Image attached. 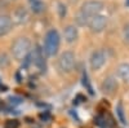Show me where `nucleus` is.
<instances>
[{"mask_svg":"<svg viewBox=\"0 0 129 128\" xmlns=\"http://www.w3.org/2000/svg\"><path fill=\"white\" fill-rule=\"evenodd\" d=\"M117 82L114 76H109L103 80V83L101 84V89L105 94H114L117 91Z\"/></svg>","mask_w":129,"mask_h":128,"instance_id":"nucleus-7","label":"nucleus"},{"mask_svg":"<svg viewBox=\"0 0 129 128\" xmlns=\"http://www.w3.org/2000/svg\"><path fill=\"white\" fill-rule=\"evenodd\" d=\"M63 35H64V39H66L67 43H74L78 40V36H79V33H78V29L75 26H67L63 31Z\"/></svg>","mask_w":129,"mask_h":128,"instance_id":"nucleus-10","label":"nucleus"},{"mask_svg":"<svg viewBox=\"0 0 129 128\" xmlns=\"http://www.w3.org/2000/svg\"><path fill=\"white\" fill-rule=\"evenodd\" d=\"M75 55L71 52V50H67V52H63L62 55L59 56L58 58V69L61 72H71L75 67Z\"/></svg>","mask_w":129,"mask_h":128,"instance_id":"nucleus-4","label":"nucleus"},{"mask_svg":"<svg viewBox=\"0 0 129 128\" xmlns=\"http://www.w3.org/2000/svg\"><path fill=\"white\" fill-rule=\"evenodd\" d=\"M31 52V41L28 38H18L12 44V55L17 61L26 60Z\"/></svg>","mask_w":129,"mask_h":128,"instance_id":"nucleus-2","label":"nucleus"},{"mask_svg":"<svg viewBox=\"0 0 129 128\" xmlns=\"http://www.w3.org/2000/svg\"><path fill=\"white\" fill-rule=\"evenodd\" d=\"M13 27V21L7 14H0V36H4Z\"/></svg>","mask_w":129,"mask_h":128,"instance_id":"nucleus-8","label":"nucleus"},{"mask_svg":"<svg viewBox=\"0 0 129 128\" xmlns=\"http://www.w3.org/2000/svg\"><path fill=\"white\" fill-rule=\"evenodd\" d=\"M32 61L40 69V70H45V61H44V56L41 53V49L39 47L35 48L34 53H32Z\"/></svg>","mask_w":129,"mask_h":128,"instance_id":"nucleus-9","label":"nucleus"},{"mask_svg":"<svg viewBox=\"0 0 129 128\" xmlns=\"http://www.w3.org/2000/svg\"><path fill=\"white\" fill-rule=\"evenodd\" d=\"M117 115H119V118H120L121 123H126V122H125V118H124V113H123V108H121V105L117 106Z\"/></svg>","mask_w":129,"mask_h":128,"instance_id":"nucleus-16","label":"nucleus"},{"mask_svg":"<svg viewBox=\"0 0 129 128\" xmlns=\"http://www.w3.org/2000/svg\"><path fill=\"white\" fill-rule=\"evenodd\" d=\"M59 43H61V38L58 31L54 29L49 30L44 39V52L50 57L56 56L59 49Z\"/></svg>","mask_w":129,"mask_h":128,"instance_id":"nucleus-3","label":"nucleus"},{"mask_svg":"<svg viewBox=\"0 0 129 128\" xmlns=\"http://www.w3.org/2000/svg\"><path fill=\"white\" fill-rule=\"evenodd\" d=\"M28 3H30L31 10L34 13H41L43 10H44V8H45L43 0H28Z\"/></svg>","mask_w":129,"mask_h":128,"instance_id":"nucleus-12","label":"nucleus"},{"mask_svg":"<svg viewBox=\"0 0 129 128\" xmlns=\"http://www.w3.org/2000/svg\"><path fill=\"white\" fill-rule=\"evenodd\" d=\"M94 122H95V124H97V125H100V127H102V128L109 127V123H107L106 116H105V115H98V116H97V118L94 119Z\"/></svg>","mask_w":129,"mask_h":128,"instance_id":"nucleus-13","label":"nucleus"},{"mask_svg":"<svg viewBox=\"0 0 129 128\" xmlns=\"http://www.w3.org/2000/svg\"><path fill=\"white\" fill-rule=\"evenodd\" d=\"M123 38H124V41L126 44H129V23H126L124 26V30H123Z\"/></svg>","mask_w":129,"mask_h":128,"instance_id":"nucleus-15","label":"nucleus"},{"mask_svg":"<svg viewBox=\"0 0 129 128\" xmlns=\"http://www.w3.org/2000/svg\"><path fill=\"white\" fill-rule=\"evenodd\" d=\"M87 26H89V29L93 33H101V31H103L107 26V18L102 14H97L88 21Z\"/></svg>","mask_w":129,"mask_h":128,"instance_id":"nucleus-5","label":"nucleus"},{"mask_svg":"<svg viewBox=\"0 0 129 128\" xmlns=\"http://www.w3.org/2000/svg\"><path fill=\"white\" fill-rule=\"evenodd\" d=\"M18 127H19V122L16 120V119L7 120L5 122V125H4V128H18Z\"/></svg>","mask_w":129,"mask_h":128,"instance_id":"nucleus-14","label":"nucleus"},{"mask_svg":"<svg viewBox=\"0 0 129 128\" xmlns=\"http://www.w3.org/2000/svg\"><path fill=\"white\" fill-rule=\"evenodd\" d=\"M117 75L125 83H129V63H121L117 67Z\"/></svg>","mask_w":129,"mask_h":128,"instance_id":"nucleus-11","label":"nucleus"},{"mask_svg":"<svg viewBox=\"0 0 129 128\" xmlns=\"http://www.w3.org/2000/svg\"><path fill=\"white\" fill-rule=\"evenodd\" d=\"M103 10V3L100 0H89V2H85L80 9V12L78 14V22L80 25H87L88 21L97 16L101 14V12Z\"/></svg>","mask_w":129,"mask_h":128,"instance_id":"nucleus-1","label":"nucleus"},{"mask_svg":"<svg viewBox=\"0 0 129 128\" xmlns=\"http://www.w3.org/2000/svg\"><path fill=\"white\" fill-rule=\"evenodd\" d=\"M106 63V55L103 50H95L90 57V66L93 70H100Z\"/></svg>","mask_w":129,"mask_h":128,"instance_id":"nucleus-6","label":"nucleus"},{"mask_svg":"<svg viewBox=\"0 0 129 128\" xmlns=\"http://www.w3.org/2000/svg\"><path fill=\"white\" fill-rule=\"evenodd\" d=\"M125 4H126V7H129V0H125Z\"/></svg>","mask_w":129,"mask_h":128,"instance_id":"nucleus-17","label":"nucleus"}]
</instances>
